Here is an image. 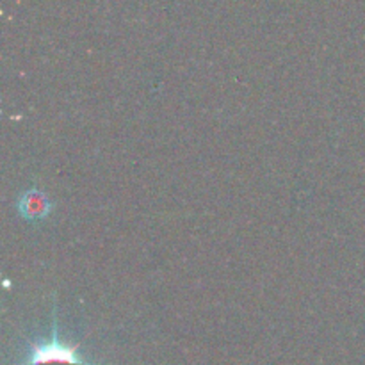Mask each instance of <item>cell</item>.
Listing matches in <instances>:
<instances>
[{
    "mask_svg": "<svg viewBox=\"0 0 365 365\" xmlns=\"http://www.w3.org/2000/svg\"><path fill=\"white\" fill-rule=\"evenodd\" d=\"M18 365H100L91 364L78 355V346L64 344L57 334V323L53 319L52 337L48 342L31 344L27 359Z\"/></svg>",
    "mask_w": 365,
    "mask_h": 365,
    "instance_id": "cell-1",
    "label": "cell"
},
{
    "mask_svg": "<svg viewBox=\"0 0 365 365\" xmlns=\"http://www.w3.org/2000/svg\"><path fill=\"white\" fill-rule=\"evenodd\" d=\"M18 209L25 220H41L50 212V202L41 192L31 191L21 196Z\"/></svg>",
    "mask_w": 365,
    "mask_h": 365,
    "instance_id": "cell-2",
    "label": "cell"
}]
</instances>
